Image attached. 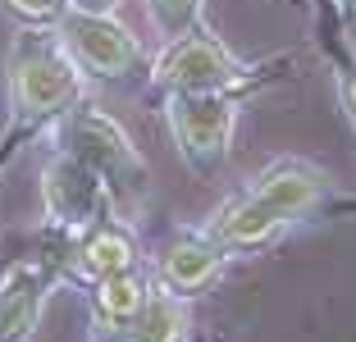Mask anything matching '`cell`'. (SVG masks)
Listing matches in <instances>:
<instances>
[{
    "label": "cell",
    "mask_w": 356,
    "mask_h": 342,
    "mask_svg": "<svg viewBox=\"0 0 356 342\" xmlns=\"http://www.w3.org/2000/svg\"><path fill=\"white\" fill-rule=\"evenodd\" d=\"M119 270H133V242H128L119 228L92 233V242L83 247V274L110 279V274H119Z\"/></svg>",
    "instance_id": "11"
},
{
    "label": "cell",
    "mask_w": 356,
    "mask_h": 342,
    "mask_svg": "<svg viewBox=\"0 0 356 342\" xmlns=\"http://www.w3.org/2000/svg\"><path fill=\"white\" fill-rule=\"evenodd\" d=\"M96 301H101V311L110 315V320H133L137 306L147 301V288H142V279H137L133 270H119L110 274V279H101V292H96Z\"/></svg>",
    "instance_id": "12"
},
{
    "label": "cell",
    "mask_w": 356,
    "mask_h": 342,
    "mask_svg": "<svg viewBox=\"0 0 356 342\" xmlns=\"http://www.w3.org/2000/svg\"><path fill=\"white\" fill-rule=\"evenodd\" d=\"M10 5H14V10H19V14H28V19H60V14H64V0H10Z\"/></svg>",
    "instance_id": "14"
},
{
    "label": "cell",
    "mask_w": 356,
    "mask_h": 342,
    "mask_svg": "<svg viewBox=\"0 0 356 342\" xmlns=\"http://www.w3.org/2000/svg\"><path fill=\"white\" fill-rule=\"evenodd\" d=\"M183 324H188L183 301L174 292H151L137 306V315L128 320V338L133 342H178L183 338Z\"/></svg>",
    "instance_id": "10"
},
{
    "label": "cell",
    "mask_w": 356,
    "mask_h": 342,
    "mask_svg": "<svg viewBox=\"0 0 356 342\" xmlns=\"http://www.w3.org/2000/svg\"><path fill=\"white\" fill-rule=\"evenodd\" d=\"M74 5H78L83 14H110V10L119 5V0H74Z\"/></svg>",
    "instance_id": "16"
},
{
    "label": "cell",
    "mask_w": 356,
    "mask_h": 342,
    "mask_svg": "<svg viewBox=\"0 0 356 342\" xmlns=\"http://www.w3.org/2000/svg\"><path fill=\"white\" fill-rule=\"evenodd\" d=\"M151 19H156L160 32H169V37H183V32L192 28V19H197V0H147Z\"/></svg>",
    "instance_id": "13"
},
{
    "label": "cell",
    "mask_w": 356,
    "mask_h": 342,
    "mask_svg": "<svg viewBox=\"0 0 356 342\" xmlns=\"http://www.w3.org/2000/svg\"><path fill=\"white\" fill-rule=\"evenodd\" d=\"M252 192L261 201H270V206L293 224L297 215H306V210L329 192V178H325V169L306 165V160H279V165H270L252 183Z\"/></svg>",
    "instance_id": "7"
},
{
    "label": "cell",
    "mask_w": 356,
    "mask_h": 342,
    "mask_svg": "<svg viewBox=\"0 0 356 342\" xmlns=\"http://www.w3.org/2000/svg\"><path fill=\"white\" fill-rule=\"evenodd\" d=\"M69 142H74V156L87 160L105 183H142V156L133 151L128 133L115 124V119H105L101 110H78L74 124H69Z\"/></svg>",
    "instance_id": "4"
},
{
    "label": "cell",
    "mask_w": 356,
    "mask_h": 342,
    "mask_svg": "<svg viewBox=\"0 0 356 342\" xmlns=\"http://www.w3.org/2000/svg\"><path fill=\"white\" fill-rule=\"evenodd\" d=\"M10 87H14V105L23 114H51L78 96V60L69 55L64 42L23 32L19 46H14Z\"/></svg>",
    "instance_id": "1"
},
{
    "label": "cell",
    "mask_w": 356,
    "mask_h": 342,
    "mask_svg": "<svg viewBox=\"0 0 356 342\" xmlns=\"http://www.w3.org/2000/svg\"><path fill=\"white\" fill-rule=\"evenodd\" d=\"M156 78L174 92H224L242 78V69L233 64V55L210 37H174L165 55L156 64Z\"/></svg>",
    "instance_id": "3"
},
{
    "label": "cell",
    "mask_w": 356,
    "mask_h": 342,
    "mask_svg": "<svg viewBox=\"0 0 356 342\" xmlns=\"http://www.w3.org/2000/svg\"><path fill=\"white\" fill-rule=\"evenodd\" d=\"M343 105H347V119H352V128H356V69L343 73Z\"/></svg>",
    "instance_id": "15"
},
{
    "label": "cell",
    "mask_w": 356,
    "mask_h": 342,
    "mask_svg": "<svg viewBox=\"0 0 356 342\" xmlns=\"http://www.w3.org/2000/svg\"><path fill=\"white\" fill-rule=\"evenodd\" d=\"M233 119H238V105L224 92H174V101H169L174 142L183 151V160L197 169H215L229 156Z\"/></svg>",
    "instance_id": "2"
},
{
    "label": "cell",
    "mask_w": 356,
    "mask_h": 342,
    "mask_svg": "<svg viewBox=\"0 0 356 342\" xmlns=\"http://www.w3.org/2000/svg\"><path fill=\"white\" fill-rule=\"evenodd\" d=\"M101 183L105 178L96 174L87 160H78L74 151L69 156H60L51 169H46V210H51V219H60V224H92L96 206H101Z\"/></svg>",
    "instance_id": "6"
},
{
    "label": "cell",
    "mask_w": 356,
    "mask_h": 342,
    "mask_svg": "<svg viewBox=\"0 0 356 342\" xmlns=\"http://www.w3.org/2000/svg\"><path fill=\"white\" fill-rule=\"evenodd\" d=\"M220 256H224L220 242H210V238H178L174 247L160 256V274H165V283L174 292H197V288H206V283L215 279Z\"/></svg>",
    "instance_id": "8"
},
{
    "label": "cell",
    "mask_w": 356,
    "mask_h": 342,
    "mask_svg": "<svg viewBox=\"0 0 356 342\" xmlns=\"http://www.w3.org/2000/svg\"><path fill=\"white\" fill-rule=\"evenodd\" d=\"M42 315V279L37 270L19 265L0 283V342H23Z\"/></svg>",
    "instance_id": "9"
},
{
    "label": "cell",
    "mask_w": 356,
    "mask_h": 342,
    "mask_svg": "<svg viewBox=\"0 0 356 342\" xmlns=\"http://www.w3.org/2000/svg\"><path fill=\"white\" fill-rule=\"evenodd\" d=\"M64 46L78 60V69H92L101 78H119L137 64V37L119 28L110 14H69L64 19Z\"/></svg>",
    "instance_id": "5"
},
{
    "label": "cell",
    "mask_w": 356,
    "mask_h": 342,
    "mask_svg": "<svg viewBox=\"0 0 356 342\" xmlns=\"http://www.w3.org/2000/svg\"><path fill=\"white\" fill-rule=\"evenodd\" d=\"M347 5H352V10H356V0H347Z\"/></svg>",
    "instance_id": "17"
}]
</instances>
